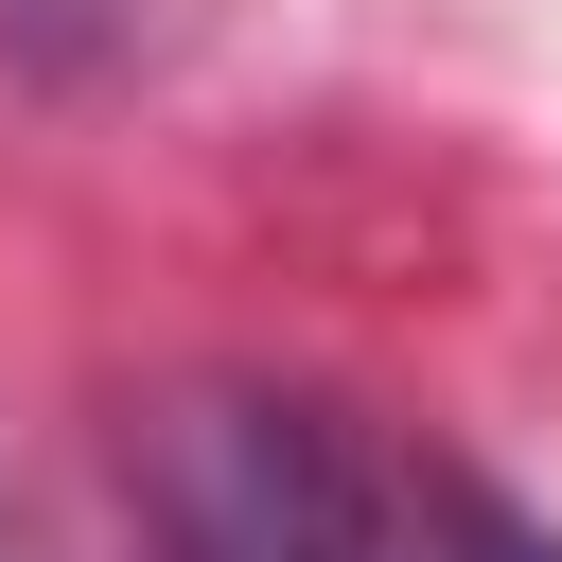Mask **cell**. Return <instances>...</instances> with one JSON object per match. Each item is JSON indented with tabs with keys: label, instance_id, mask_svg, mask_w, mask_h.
<instances>
[{
	"label": "cell",
	"instance_id": "obj_3",
	"mask_svg": "<svg viewBox=\"0 0 562 562\" xmlns=\"http://www.w3.org/2000/svg\"><path fill=\"white\" fill-rule=\"evenodd\" d=\"M105 35H123L105 0H0V53H35V70H88Z\"/></svg>",
	"mask_w": 562,
	"mask_h": 562
},
{
	"label": "cell",
	"instance_id": "obj_1",
	"mask_svg": "<svg viewBox=\"0 0 562 562\" xmlns=\"http://www.w3.org/2000/svg\"><path fill=\"white\" fill-rule=\"evenodd\" d=\"M123 509H140V562H404V509H386L369 439L299 386L123 404Z\"/></svg>",
	"mask_w": 562,
	"mask_h": 562
},
{
	"label": "cell",
	"instance_id": "obj_2",
	"mask_svg": "<svg viewBox=\"0 0 562 562\" xmlns=\"http://www.w3.org/2000/svg\"><path fill=\"white\" fill-rule=\"evenodd\" d=\"M422 527H439V562H562V527H527L492 474H422Z\"/></svg>",
	"mask_w": 562,
	"mask_h": 562
}]
</instances>
